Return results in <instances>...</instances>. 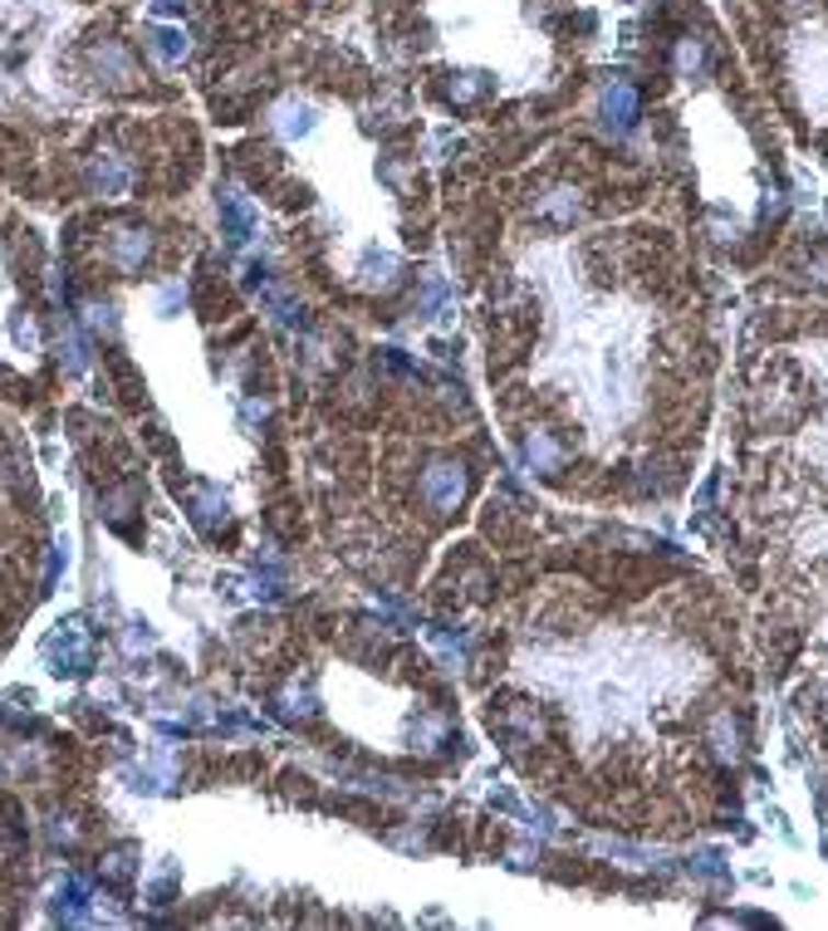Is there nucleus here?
<instances>
[{"label": "nucleus", "instance_id": "obj_1", "mask_svg": "<svg viewBox=\"0 0 828 931\" xmlns=\"http://www.w3.org/2000/svg\"><path fill=\"white\" fill-rule=\"evenodd\" d=\"M39 652H45V667L55 677H79V672H89V667H93V643H89L83 618H59Z\"/></svg>", "mask_w": 828, "mask_h": 931}, {"label": "nucleus", "instance_id": "obj_2", "mask_svg": "<svg viewBox=\"0 0 828 931\" xmlns=\"http://www.w3.org/2000/svg\"><path fill=\"white\" fill-rule=\"evenodd\" d=\"M157 250V236L143 222H118L109 231V246H103V260H109L118 275H143Z\"/></svg>", "mask_w": 828, "mask_h": 931}, {"label": "nucleus", "instance_id": "obj_3", "mask_svg": "<svg viewBox=\"0 0 828 931\" xmlns=\"http://www.w3.org/2000/svg\"><path fill=\"white\" fill-rule=\"evenodd\" d=\"M422 500L436 510V515H452L461 500H466V466H461V462H436V466H427V476H422Z\"/></svg>", "mask_w": 828, "mask_h": 931}, {"label": "nucleus", "instance_id": "obj_4", "mask_svg": "<svg viewBox=\"0 0 828 931\" xmlns=\"http://www.w3.org/2000/svg\"><path fill=\"white\" fill-rule=\"evenodd\" d=\"M599 118H603V128L613 133V138H627V133L637 128V118H643V99H637V89L627 79H613L603 89V99H599Z\"/></svg>", "mask_w": 828, "mask_h": 931}, {"label": "nucleus", "instance_id": "obj_5", "mask_svg": "<svg viewBox=\"0 0 828 931\" xmlns=\"http://www.w3.org/2000/svg\"><path fill=\"white\" fill-rule=\"evenodd\" d=\"M83 182H89V192L93 196H123L133 186V162L123 152H113V148H103V152H93L89 162H83Z\"/></svg>", "mask_w": 828, "mask_h": 931}, {"label": "nucleus", "instance_id": "obj_6", "mask_svg": "<svg viewBox=\"0 0 828 931\" xmlns=\"http://www.w3.org/2000/svg\"><path fill=\"white\" fill-rule=\"evenodd\" d=\"M89 69L99 83H109V89H128L133 79H138V69H133V55L123 49V39L103 35L89 45Z\"/></svg>", "mask_w": 828, "mask_h": 931}, {"label": "nucleus", "instance_id": "obj_7", "mask_svg": "<svg viewBox=\"0 0 828 931\" xmlns=\"http://www.w3.org/2000/svg\"><path fill=\"white\" fill-rule=\"evenodd\" d=\"M99 510H103V520H109L118 535H128V540H138V525H133V515L143 510V486H133V480H123V486H109L103 490V500H99Z\"/></svg>", "mask_w": 828, "mask_h": 931}, {"label": "nucleus", "instance_id": "obj_8", "mask_svg": "<svg viewBox=\"0 0 828 931\" xmlns=\"http://www.w3.org/2000/svg\"><path fill=\"white\" fill-rule=\"evenodd\" d=\"M216 212H222V236L230 240V246H246V240L256 236V206H250L236 186H222V192H216Z\"/></svg>", "mask_w": 828, "mask_h": 931}, {"label": "nucleus", "instance_id": "obj_9", "mask_svg": "<svg viewBox=\"0 0 828 931\" xmlns=\"http://www.w3.org/2000/svg\"><path fill=\"white\" fill-rule=\"evenodd\" d=\"M186 515L202 535H216L226 525V496L216 486H186Z\"/></svg>", "mask_w": 828, "mask_h": 931}, {"label": "nucleus", "instance_id": "obj_10", "mask_svg": "<svg viewBox=\"0 0 828 931\" xmlns=\"http://www.w3.org/2000/svg\"><path fill=\"white\" fill-rule=\"evenodd\" d=\"M89 877H79V873H69L65 883L55 887V917L59 922H83L89 917Z\"/></svg>", "mask_w": 828, "mask_h": 931}, {"label": "nucleus", "instance_id": "obj_11", "mask_svg": "<svg viewBox=\"0 0 828 931\" xmlns=\"http://www.w3.org/2000/svg\"><path fill=\"white\" fill-rule=\"evenodd\" d=\"M534 212L549 216L554 226H574V222H579V192H569V186H554V192H544L540 202H534Z\"/></svg>", "mask_w": 828, "mask_h": 931}, {"label": "nucleus", "instance_id": "obj_12", "mask_svg": "<svg viewBox=\"0 0 828 931\" xmlns=\"http://www.w3.org/2000/svg\"><path fill=\"white\" fill-rule=\"evenodd\" d=\"M148 49L162 59V65H182L186 49H192V39H186L182 30H172V25H152L148 30Z\"/></svg>", "mask_w": 828, "mask_h": 931}, {"label": "nucleus", "instance_id": "obj_13", "mask_svg": "<svg viewBox=\"0 0 828 931\" xmlns=\"http://www.w3.org/2000/svg\"><path fill=\"white\" fill-rule=\"evenodd\" d=\"M525 456H530V466L540 470V476H554V470L564 466V446L554 442L549 432H530V442H525Z\"/></svg>", "mask_w": 828, "mask_h": 931}, {"label": "nucleus", "instance_id": "obj_14", "mask_svg": "<svg viewBox=\"0 0 828 931\" xmlns=\"http://www.w3.org/2000/svg\"><path fill=\"white\" fill-rule=\"evenodd\" d=\"M275 128L285 133V138H309V133H314V109H309V103H285V109H275Z\"/></svg>", "mask_w": 828, "mask_h": 931}, {"label": "nucleus", "instance_id": "obj_15", "mask_svg": "<svg viewBox=\"0 0 828 931\" xmlns=\"http://www.w3.org/2000/svg\"><path fill=\"white\" fill-rule=\"evenodd\" d=\"M711 746H716V756L721 760H736L740 756V726H736V716H716V726H711Z\"/></svg>", "mask_w": 828, "mask_h": 931}, {"label": "nucleus", "instance_id": "obj_16", "mask_svg": "<svg viewBox=\"0 0 828 931\" xmlns=\"http://www.w3.org/2000/svg\"><path fill=\"white\" fill-rule=\"evenodd\" d=\"M314 711H319V701H314L309 686H290V692L280 696V716L285 720H309Z\"/></svg>", "mask_w": 828, "mask_h": 931}, {"label": "nucleus", "instance_id": "obj_17", "mask_svg": "<svg viewBox=\"0 0 828 931\" xmlns=\"http://www.w3.org/2000/svg\"><path fill=\"white\" fill-rule=\"evenodd\" d=\"M393 280H397V256H387V250H383V256H377V250H373V256L363 260V285H377V289H387V285H393Z\"/></svg>", "mask_w": 828, "mask_h": 931}, {"label": "nucleus", "instance_id": "obj_18", "mask_svg": "<svg viewBox=\"0 0 828 931\" xmlns=\"http://www.w3.org/2000/svg\"><path fill=\"white\" fill-rule=\"evenodd\" d=\"M701 69H706V45L687 35V39L677 45V75H681V79H696Z\"/></svg>", "mask_w": 828, "mask_h": 931}, {"label": "nucleus", "instance_id": "obj_19", "mask_svg": "<svg viewBox=\"0 0 828 931\" xmlns=\"http://www.w3.org/2000/svg\"><path fill=\"white\" fill-rule=\"evenodd\" d=\"M83 323H89L93 339H113V333H118V309H113V305H89V309H83Z\"/></svg>", "mask_w": 828, "mask_h": 931}, {"label": "nucleus", "instance_id": "obj_20", "mask_svg": "<svg viewBox=\"0 0 828 931\" xmlns=\"http://www.w3.org/2000/svg\"><path fill=\"white\" fill-rule=\"evenodd\" d=\"M446 305H452V285H446L442 275H432V280L422 285V299H417V309H422V314H442Z\"/></svg>", "mask_w": 828, "mask_h": 931}, {"label": "nucleus", "instance_id": "obj_21", "mask_svg": "<svg viewBox=\"0 0 828 931\" xmlns=\"http://www.w3.org/2000/svg\"><path fill=\"white\" fill-rule=\"evenodd\" d=\"M133 858H138L133 849H113V853H103V867H99V873L109 877V883H128V877H133Z\"/></svg>", "mask_w": 828, "mask_h": 931}, {"label": "nucleus", "instance_id": "obj_22", "mask_svg": "<svg viewBox=\"0 0 828 931\" xmlns=\"http://www.w3.org/2000/svg\"><path fill=\"white\" fill-rule=\"evenodd\" d=\"M480 89H486V75H452V83H446V99H452V103H470Z\"/></svg>", "mask_w": 828, "mask_h": 931}, {"label": "nucleus", "instance_id": "obj_23", "mask_svg": "<svg viewBox=\"0 0 828 931\" xmlns=\"http://www.w3.org/2000/svg\"><path fill=\"white\" fill-rule=\"evenodd\" d=\"M265 305H270V314H275L280 323H304V309H299L295 299L285 295V289H270V295H265Z\"/></svg>", "mask_w": 828, "mask_h": 931}, {"label": "nucleus", "instance_id": "obj_24", "mask_svg": "<svg viewBox=\"0 0 828 931\" xmlns=\"http://www.w3.org/2000/svg\"><path fill=\"white\" fill-rule=\"evenodd\" d=\"M59 363H65L69 373H83V368H89V353H83V339H79V333L59 339Z\"/></svg>", "mask_w": 828, "mask_h": 931}, {"label": "nucleus", "instance_id": "obj_25", "mask_svg": "<svg viewBox=\"0 0 828 931\" xmlns=\"http://www.w3.org/2000/svg\"><path fill=\"white\" fill-rule=\"evenodd\" d=\"M148 647H152V627L148 623H128V627H123V652H128V657L148 652Z\"/></svg>", "mask_w": 828, "mask_h": 931}, {"label": "nucleus", "instance_id": "obj_26", "mask_svg": "<svg viewBox=\"0 0 828 931\" xmlns=\"http://www.w3.org/2000/svg\"><path fill=\"white\" fill-rule=\"evenodd\" d=\"M75 839H79L75 819H69V814H55V819H49V843H75Z\"/></svg>", "mask_w": 828, "mask_h": 931}, {"label": "nucleus", "instance_id": "obj_27", "mask_svg": "<svg viewBox=\"0 0 828 931\" xmlns=\"http://www.w3.org/2000/svg\"><path fill=\"white\" fill-rule=\"evenodd\" d=\"M10 339H15V343H25V349H35V323H30V319H20V314H15V319H10Z\"/></svg>", "mask_w": 828, "mask_h": 931}]
</instances>
